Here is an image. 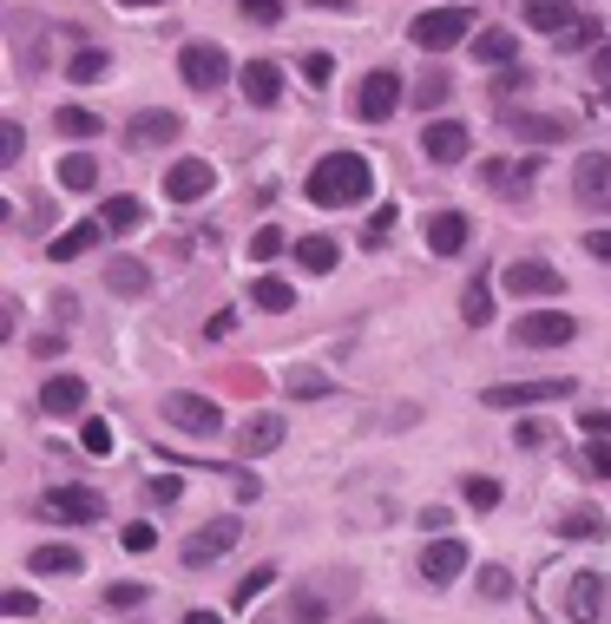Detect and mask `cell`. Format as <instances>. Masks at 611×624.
<instances>
[{"label":"cell","mask_w":611,"mask_h":624,"mask_svg":"<svg viewBox=\"0 0 611 624\" xmlns=\"http://www.w3.org/2000/svg\"><path fill=\"white\" fill-rule=\"evenodd\" d=\"M39 408H46V415H79V408H86V382H79V375H46Z\"/></svg>","instance_id":"obj_21"},{"label":"cell","mask_w":611,"mask_h":624,"mask_svg":"<svg viewBox=\"0 0 611 624\" xmlns=\"http://www.w3.org/2000/svg\"><path fill=\"white\" fill-rule=\"evenodd\" d=\"M0 612H7V619H26V612H33V592H7Z\"/></svg>","instance_id":"obj_56"},{"label":"cell","mask_w":611,"mask_h":624,"mask_svg":"<svg viewBox=\"0 0 611 624\" xmlns=\"http://www.w3.org/2000/svg\"><path fill=\"white\" fill-rule=\"evenodd\" d=\"M99 224H105V230H112V237H132V230H138V224H145V204H138V197H125V191H118V197H105V211H99Z\"/></svg>","instance_id":"obj_26"},{"label":"cell","mask_w":611,"mask_h":624,"mask_svg":"<svg viewBox=\"0 0 611 624\" xmlns=\"http://www.w3.org/2000/svg\"><path fill=\"white\" fill-rule=\"evenodd\" d=\"M513 447H520V454L546 447V428H540V421H520V428H513Z\"/></svg>","instance_id":"obj_47"},{"label":"cell","mask_w":611,"mask_h":624,"mask_svg":"<svg viewBox=\"0 0 611 624\" xmlns=\"http://www.w3.org/2000/svg\"><path fill=\"white\" fill-rule=\"evenodd\" d=\"M461 500H467L474 513H494V507H500V480H494V474H467V480H461Z\"/></svg>","instance_id":"obj_33"},{"label":"cell","mask_w":611,"mask_h":624,"mask_svg":"<svg viewBox=\"0 0 611 624\" xmlns=\"http://www.w3.org/2000/svg\"><path fill=\"white\" fill-rule=\"evenodd\" d=\"M211 184H217V171H211L204 158H178V164L165 171V197H171V204H197Z\"/></svg>","instance_id":"obj_14"},{"label":"cell","mask_w":611,"mask_h":624,"mask_svg":"<svg viewBox=\"0 0 611 624\" xmlns=\"http://www.w3.org/2000/svg\"><path fill=\"white\" fill-rule=\"evenodd\" d=\"M500 290H513L520 303H527V296H559V290H566V276H559L553 263H540V257H533V263H507V270H500Z\"/></svg>","instance_id":"obj_11"},{"label":"cell","mask_w":611,"mask_h":624,"mask_svg":"<svg viewBox=\"0 0 611 624\" xmlns=\"http://www.w3.org/2000/svg\"><path fill=\"white\" fill-rule=\"evenodd\" d=\"M441 99H448V79H441V72H428V79H421V105H441Z\"/></svg>","instance_id":"obj_55"},{"label":"cell","mask_w":611,"mask_h":624,"mask_svg":"<svg viewBox=\"0 0 611 624\" xmlns=\"http://www.w3.org/2000/svg\"><path fill=\"white\" fill-rule=\"evenodd\" d=\"M586 13L579 7H566V0H527V26H540V33H566V26H579Z\"/></svg>","instance_id":"obj_24"},{"label":"cell","mask_w":611,"mask_h":624,"mask_svg":"<svg viewBox=\"0 0 611 624\" xmlns=\"http://www.w3.org/2000/svg\"><path fill=\"white\" fill-rule=\"evenodd\" d=\"M237 7H244L250 20H263V26H276V20H283V0H237Z\"/></svg>","instance_id":"obj_49"},{"label":"cell","mask_w":611,"mask_h":624,"mask_svg":"<svg viewBox=\"0 0 611 624\" xmlns=\"http://www.w3.org/2000/svg\"><path fill=\"white\" fill-rule=\"evenodd\" d=\"M369 191H375V164H369L362 151H329V158H316V171L303 178V197L323 204V211H349V204H362Z\"/></svg>","instance_id":"obj_1"},{"label":"cell","mask_w":611,"mask_h":624,"mask_svg":"<svg viewBox=\"0 0 611 624\" xmlns=\"http://www.w3.org/2000/svg\"><path fill=\"white\" fill-rule=\"evenodd\" d=\"M461 316H467L474 329H480V322H494V283H480V276H474V283H467V296H461Z\"/></svg>","instance_id":"obj_35"},{"label":"cell","mask_w":611,"mask_h":624,"mask_svg":"<svg viewBox=\"0 0 611 624\" xmlns=\"http://www.w3.org/2000/svg\"><path fill=\"white\" fill-rule=\"evenodd\" d=\"M421 151H428L434 164H461V158L474 151V138H467V125H461V118H434V125L421 132Z\"/></svg>","instance_id":"obj_13"},{"label":"cell","mask_w":611,"mask_h":624,"mask_svg":"<svg viewBox=\"0 0 611 624\" xmlns=\"http://www.w3.org/2000/svg\"><path fill=\"white\" fill-rule=\"evenodd\" d=\"M59 132H66V138H92V132H99V112H86V105H66V112H59Z\"/></svg>","instance_id":"obj_38"},{"label":"cell","mask_w":611,"mask_h":624,"mask_svg":"<svg viewBox=\"0 0 611 624\" xmlns=\"http://www.w3.org/2000/svg\"><path fill=\"white\" fill-rule=\"evenodd\" d=\"M309 7H323V13H355V0H309Z\"/></svg>","instance_id":"obj_60"},{"label":"cell","mask_w":611,"mask_h":624,"mask_svg":"<svg viewBox=\"0 0 611 624\" xmlns=\"http://www.w3.org/2000/svg\"><path fill=\"white\" fill-rule=\"evenodd\" d=\"M586 467H592L599 480H611V441H592V447H586Z\"/></svg>","instance_id":"obj_53"},{"label":"cell","mask_w":611,"mask_h":624,"mask_svg":"<svg viewBox=\"0 0 611 624\" xmlns=\"http://www.w3.org/2000/svg\"><path fill=\"white\" fill-rule=\"evenodd\" d=\"M586 434H592V441H611V415H599V408H592V415H586Z\"/></svg>","instance_id":"obj_58"},{"label":"cell","mask_w":611,"mask_h":624,"mask_svg":"<svg viewBox=\"0 0 611 624\" xmlns=\"http://www.w3.org/2000/svg\"><path fill=\"white\" fill-rule=\"evenodd\" d=\"M323 619H329V599H323V592H296L290 624H323Z\"/></svg>","instance_id":"obj_37"},{"label":"cell","mask_w":611,"mask_h":624,"mask_svg":"<svg viewBox=\"0 0 611 624\" xmlns=\"http://www.w3.org/2000/svg\"><path fill=\"white\" fill-rule=\"evenodd\" d=\"M461 572H467V546H461V540H434V546L421 553V579H428V586H454Z\"/></svg>","instance_id":"obj_17"},{"label":"cell","mask_w":611,"mask_h":624,"mask_svg":"<svg viewBox=\"0 0 611 624\" xmlns=\"http://www.w3.org/2000/svg\"><path fill=\"white\" fill-rule=\"evenodd\" d=\"M20 151H26V132H20V125H0V158H7V164H13V158H20Z\"/></svg>","instance_id":"obj_51"},{"label":"cell","mask_w":611,"mask_h":624,"mask_svg":"<svg viewBox=\"0 0 611 624\" xmlns=\"http://www.w3.org/2000/svg\"><path fill=\"white\" fill-rule=\"evenodd\" d=\"M500 125L527 145H566L573 138V118H559V112H500Z\"/></svg>","instance_id":"obj_10"},{"label":"cell","mask_w":611,"mask_h":624,"mask_svg":"<svg viewBox=\"0 0 611 624\" xmlns=\"http://www.w3.org/2000/svg\"><path fill=\"white\" fill-rule=\"evenodd\" d=\"M480 178H487L500 197H527V191L540 184V164H533V158H527V164H520V158H487Z\"/></svg>","instance_id":"obj_15"},{"label":"cell","mask_w":611,"mask_h":624,"mask_svg":"<svg viewBox=\"0 0 611 624\" xmlns=\"http://www.w3.org/2000/svg\"><path fill=\"white\" fill-rule=\"evenodd\" d=\"M573 336H579V316H566V309H527L513 322V342L520 349H566Z\"/></svg>","instance_id":"obj_4"},{"label":"cell","mask_w":611,"mask_h":624,"mask_svg":"<svg viewBox=\"0 0 611 624\" xmlns=\"http://www.w3.org/2000/svg\"><path fill=\"white\" fill-rule=\"evenodd\" d=\"M474 59H487V66H513V59H520V39H513L507 26H487V33H474Z\"/></svg>","instance_id":"obj_25"},{"label":"cell","mask_w":611,"mask_h":624,"mask_svg":"<svg viewBox=\"0 0 611 624\" xmlns=\"http://www.w3.org/2000/svg\"><path fill=\"white\" fill-rule=\"evenodd\" d=\"M559 46H566V53H579V46H606V39H599V20H579V26H566V33H559Z\"/></svg>","instance_id":"obj_40"},{"label":"cell","mask_w":611,"mask_h":624,"mask_svg":"<svg viewBox=\"0 0 611 624\" xmlns=\"http://www.w3.org/2000/svg\"><path fill=\"white\" fill-rule=\"evenodd\" d=\"M527 79H533V72H527V66H507V72H500V86H494V92H500V99H513V92H527Z\"/></svg>","instance_id":"obj_50"},{"label":"cell","mask_w":611,"mask_h":624,"mask_svg":"<svg viewBox=\"0 0 611 624\" xmlns=\"http://www.w3.org/2000/svg\"><path fill=\"white\" fill-rule=\"evenodd\" d=\"M290 395H296V401H316V395H329V375H309V368H303V375H290Z\"/></svg>","instance_id":"obj_42"},{"label":"cell","mask_w":611,"mask_h":624,"mask_svg":"<svg viewBox=\"0 0 611 624\" xmlns=\"http://www.w3.org/2000/svg\"><path fill=\"white\" fill-rule=\"evenodd\" d=\"M276 250H283V230H276V224H263V230L250 237V263H270Z\"/></svg>","instance_id":"obj_41"},{"label":"cell","mask_w":611,"mask_h":624,"mask_svg":"<svg viewBox=\"0 0 611 624\" xmlns=\"http://www.w3.org/2000/svg\"><path fill=\"white\" fill-rule=\"evenodd\" d=\"M250 303L270 309V316H283V309H296V290H290L283 276H257V283H250Z\"/></svg>","instance_id":"obj_31"},{"label":"cell","mask_w":611,"mask_h":624,"mask_svg":"<svg viewBox=\"0 0 611 624\" xmlns=\"http://www.w3.org/2000/svg\"><path fill=\"white\" fill-rule=\"evenodd\" d=\"M507 592H513V579H507L500 566H487V572H480V599H494V605H500Z\"/></svg>","instance_id":"obj_46"},{"label":"cell","mask_w":611,"mask_h":624,"mask_svg":"<svg viewBox=\"0 0 611 624\" xmlns=\"http://www.w3.org/2000/svg\"><path fill=\"white\" fill-rule=\"evenodd\" d=\"M270 447H283V415H250L244 421V454H270Z\"/></svg>","instance_id":"obj_27"},{"label":"cell","mask_w":611,"mask_h":624,"mask_svg":"<svg viewBox=\"0 0 611 624\" xmlns=\"http://www.w3.org/2000/svg\"><path fill=\"white\" fill-rule=\"evenodd\" d=\"M178 132H184V118L165 112V105H151V112H138V118L125 125V145H132V151H158V145H171Z\"/></svg>","instance_id":"obj_12"},{"label":"cell","mask_w":611,"mask_h":624,"mask_svg":"<svg viewBox=\"0 0 611 624\" xmlns=\"http://www.w3.org/2000/svg\"><path fill=\"white\" fill-rule=\"evenodd\" d=\"M599 612H606V579H599V572L566 579V619H573V624H592Z\"/></svg>","instance_id":"obj_18"},{"label":"cell","mask_w":611,"mask_h":624,"mask_svg":"<svg viewBox=\"0 0 611 624\" xmlns=\"http://www.w3.org/2000/svg\"><path fill=\"white\" fill-rule=\"evenodd\" d=\"M79 447H86V454H112V428H105V421H86Z\"/></svg>","instance_id":"obj_44"},{"label":"cell","mask_w":611,"mask_h":624,"mask_svg":"<svg viewBox=\"0 0 611 624\" xmlns=\"http://www.w3.org/2000/svg\"><path fill=\"white\" fill-rule=\"evenodd\" d=\"M592 79H599V86H611V39L592 53Z\"/></svg>","instance_id":"obj_57"},{"label":"cell","mask_w":611,"mask_h":624,"mask_svg":"<svg viewBox=\"0 0 611 624\" xmlns=\"http://www.w3.org/2000/svg\"><path fill=\"white\" fill-rule=\"evenodd\" d=\"M105 599H112L118 612H138V605H145V586H138V579H118V586H112Z\"/></svg>","instance_id":"obj_43"},{"label":"cell","mask_w":611,"mask_h":624,"mask_svg":"<svg viewBox=\"0 0 611 624\" xmlns=\"http://www.w3.org/2000/svg\"><path fill=\"white\" fill-rule=\"evenodd\" d=\"M395 105H401V79H395L388 66H375V72L355 86V118H362V125H388Z\"/></svg>","instance_id":"obj_6"},{"label":"cell","mask_w":611,"mask_h":624,"mask_svg":"<svg viewBox=\"0 0 611 624\" xmlns=\"http://www.w3.org/2000/svg\"><path fill=\"white\" fill-rule=\"evenodd\" d=\"M105 283H112L118 296H145V290H151V270L132 263V257H112V263H105Z\"/></svg>","instance_id":"obj_29"},{"label":"cell","mask_w":611,"mask_h":624,"mask_svg":"<svg viewBox=\"0 0 611 624\" xmlns=\"http://www.w3.org/2000/svg\"><path fill=\"white\" fill-rule=\"evenodd\" d=\"M59 184L66 191H99V158L92 151H66L59 158Z\"/></svg>","instance_id":"obj_28"},{"label":"cell","mask_w":611,"mask_h":624,"mask_svg":"<svg viewBox=\"0 0 611 624\" xmlns=\"http://www.w3.org/2000/svg\"><path fill=\"white\" fill-rule=\"evenodd\" d=\"M39 513L59 520V526H92V520L105 513V500H99L92 487H53V493L39 500Z\"/></svg>","instance_id":"obj_8"},{"label":"cell","mask_w":611,"mask_h":624,"mask_svg":"<svg viewBox=\"0 0 611 624\" xmlns=\"http://www.w3.org/2000/svg\"><path fill=\"white\" fill-rule=\"evenodd\" d=\"M467 237H474V224H467L461 211H441V217L428 224V243H434V257H461V250H467Z\"/></svg>","instance_id":"obj_20"},{"label":"cell","mask_w":611,"mask_h":624,"mask_svg":"<svg viewBox=\"0 0 611 624\" xmlns=\"http://www.w3.org/2000/svg\"><path fill=\"white\" fill-rule=\"evenodd\" d=\"M474 33V7H421L415 20H408V39L421 46V53H448V46H461Z\"/></svg>","instance_id":"obj_2"},{"label":"cell","mask_w":611,"mask_h":624,"mask_svg":"<svg viewBox=\"0 0 611 624\" xmlns=\"http://www.w3.org/2000/svg\"><path fill=\"white\" fill-rule=\"evenodd\" d=\"M244 99H250L257 112H270V105L283 99V66H276V59H244Z\"/></svg>","instance_id":"obj_16"},{"label":"cell","mask_w":611,"mask_h":624,"mask_svg":"<svg viewBox=\"0 0 611 624\" xmlns=\"http://www.w3.org/2000/svg\"><path fill=\"white\" fill-rule=\"evenodd\" d=\"M184 624H224V619H217V612H191Z\"/></svg>","instance_id":"obj_61"},{"label":"cell","mask_w":611,"mask_h":624,"mask_svg":"<svg viewBox=\"0 0 611 624\" xmlns=\"http://www.w3.org/2000/svg\"><path fill=\"white\" fill-rule=\"evenodd\" d=\"M230 329H237V309H217V316H211V322H204V336H211V342H224V336H230Z\"/></svg>","instance_id":"obj_54"},{"label":"cell","mask_w":611,"mask_h":624,"mask_svg":"<svg viewBox=\"0 0 611 624\" xmlns=\"http://www.w3.org/2000/svg\"><path fill=\"white\" fill-rule=\"evenodd\" d=\"M336 257H342V250H336V237H303V243H296V263H303V270H316V276H323V270H336Z\"/></svg>","instance_id":"obj_32"},{"label":"cell","mask_w":611,"mask_h":624,"mask_svg":"<svg viewBox=\"0 0 611 624\" xmlns=\"http://www.w3.org/2000/svg\"><path fill=\"white\" fill-rule=\"evenodd\" d=\"M559 533H566V540H606V513H599V507H573V513L559 520Z\"/></svg>","instance_id":"obj_34"},{"label":"cell","mask_w":611,"mask_h":624,"mask_svg":"<svg viewBox=\"0 0 611 624\" xmlns=\"http://www.w3.org/2000/svg\"><path fill=\"white\" fill-rule=\"evenodd\" d=\"M586 250H592V257H606V263H611V224H606V230H592V237H586Z\"/></svg>","instance_id":"obj_59"},{"label":"cell","mask_w":611,"mask_h":624,"mask_svg":"<svg viewBox=\"0 0 611 624\" xmlns=\"http://www.w3.org/2000/svg\"><path fill=\"white\" fill-rule=\"evenodd\" d=\"M151 546H158V533H151L145 520H132V526H125V553H151Z\"/></svg>","instance_id":"obj_48"},{"label":"cell","mask_w":611,"mask_h":624,"mask_svg":"<svg viewBox=\"0 0 611 624\" xmlns=\"http://www.w3.org/2000/svg\"><path fill=\"white\" fill-rule=\"evenodd\" d=\"M355 624H382V619H355Z\"/></svg>","instance_id":"obj_63"},{"label":"cell","mask_w":611,"mask_h":624,"mask_svg":"<svg viewBox=\"0 0 611 624\" xmlns=\"http://www.w3.org/2000/svg\"><path fill=\"white\" fill-rule=\"evenodd\" d=\"M118 7H165V0H118Z\"/></svg>","instance_id":"obj_62"},{"label":"cell","mask_w":611,"mask_h":624,"mask_svg":"<svg viewBox=\"0 0 611 624\" xmlns=\"http://www.w3.org/2000/svg\"><path fill=\"white\" fill-rule=\"evenodd\" d=\"M145 493H151L158 507H171V500L184 493V480H178V474H158V480H145Z\"/></svg>","instance_id":"obj_45"},{"label":"cell","mask_w":611,"mask_h":624,"mask_svg":"<svg viewBox=\"0 0 611 624\" xmlns=\"http://www.w3.org/2000/svg\"><path fill=\"white\" fill-rule=\"evenodd\" d=\"M573 375H546V382H494L487 408H540V401H566Z\"/></svg>","instance_id":"obj_7"},{"label":"cell","mask_w":611,"mask_h":624,"mask_svg":"<svg viewBox=\"0 0 611 624\" xmlns=\"http://www.w3.org/2000/svg\"><path fill=\"white\" fill-rule=\"evenodd\" d=\"M105 66H112L105 46H79V53L66 59V79H72V86H92V79H105Z\"/></svg>","instance_id":"obj_30"},{"label":"cell","mask_w":611,"mask_h":624,"mask_svg":"<svg viewBox=\"0 0 611 624\" xmlns=\"http://www.w3.org/2000/svg\"><path fill=\"white\" fill-rule=\"evenodd\" d=\"M388 230H395V211H388V204H382V211H375V224H369V230H362V243H388Z\"/></svg>","instance_id":"obj_52"},{"label":"cell","mask_w":611,"mask_h":624,"mask_svg":"<svg viewBox=\"0 0 611 624\" xmlns=\"http://www.w3.org/2000/svg\"><path fill=\"white\" fill-rule=\"evenodd\" d=\"M237 540H244V526H237V520H211V526H197V533L184 540V566H197V572H204V566H217L224 553H237Z\"/></svg>","instance_id":"obj_9"},{"label":"cell","mask_w":611,"mask_h":624,"mask_svg":"<svg viewBox=\"0 0 611 624\" xmlns=\"http://www.w3.org/2000/svg\"><path fill=\"white\" fill-rule=\"evenodd\" d=\"M26 566H33L39 579H72L86 559H79V546H33V553H26Z\"/></svg>","instance_id":"obj_23"},{"label":"cell","mask_w":611,"mask_h":624,"mask_svg":"<svg viewBox=\"0 0 611 624\" xmlns=\"http://www.w3.org/2000/svg\"><path fill=\"white\" fill-rule=\"evenodd\" d=\"M263 586H276V566H257V572H244L230 599H237V605H257V592H263Z\"/></svg>","instance_id":"obj_39"},{"label":"cell","mask_w":611,"mask_h":624,"mask_svg":"<svg viewBox=\"0 0 611 624\" xmlns=\"http://www.w3.org/2000/svg\"><path fill=\"white\" fill-rule=\"evenodd\" d=\"M99 237H105V224H99V217H79V224H66V230L53 237V263H79V257H86Z\"/></svg>","instance_id":"obj_19"},{"label":"cell","mask_w":611,"mask_h":624,"mask_svg":"<svg viewBox=\"0 0 611 624\" xmlns=\"http://www.w3.org/2000/svg\"><path fill=\"white\" fill-rule=\"evenodd\" d=\"M165 428H178V434H217L224 428V408L211 395L178 388V395H165Z\"/></svg>","instance_id":"obj_5"},{"label":"cell","mask_w":611,"mask_h":624,"mask_svg":"<svg viewBox=\"0 0 611 624\" xmlns=\"http://www.w3.org/2000/svg\"><path fill=\"white\" fill-rule=\"evenodd\" d=\"M573 184H579V197L611 204V158H606V151H586V158H579V171H573Z\"/></svg>","instance_id":"obj_22"},{"label":"cell","mask_w":611,"mask_h":624,"mask_svg":"<svg viewBox=\"0 0 611 624\" xmlns=\"http://www.w3.org/2000/svg\"><path fill=\"white\" fill-rule=\"evenodd\" d=\"M178 72H184V86H191V92H217V86L230 79V53H224L217 39H184Z\"/></svg>","instance_id":"obj_3"},{"label":"cell","mask_w":611,"mask_h":624,"mask_svg":"<svg viewBox=\"0 0 611 624\" xmlns=\"http://www.w3.org/2000/svg\"><path fill=\"white\" fill-rule=\"evenodd\" d=\"M296 72L309 79V92H323V86L336 79V53H323V46H316V53H303V59H296Z\"/></svg>","instance_id":"obj_36"}]
</instances>
